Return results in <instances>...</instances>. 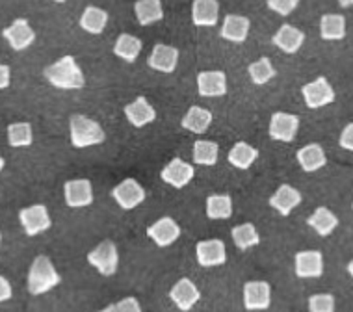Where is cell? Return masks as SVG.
I'll list each match as a JSON object with an SVG mask.
<instances>
[{"instance_id":"cell-33","label":"cell","mask_w":353,"mask_h":312,"mask_svg":"<svg viewBox=\"0 0 353 312\" xmlns=\"http://www.w3.org/2000/svg\"><path fill=\"white\" fill-rule=\"evenodd\" d=\"M219 145L216 141L197 140L194 143V162L197 165H216Z\"/></svg>"},{"instance_id":"cell-12","label":"cell","mask_w":353,"mask_h":312,"mask_svg":"<svg viewBox=\"0 0 353 312\" xmlns=\"http://www.w3.org/2000/svg\"><path fill=\"white\" fill-rule=\"evenodd\" d=\"M272 303V288L266 281H250L244 284V306L248 311H266Z\"/></svg>"},{"instance_id":"cell-31","label":"cell","mask_w":353,"mask_h":312,"mask_svg":"<svg viewBox=\"0 0 353 312\" xmlns=\"http://www.w3.org/2000/svg\"><path fill=\"white\" fill-rule=\"evenodd\" d=\"M114 52L117 58H121L127 63H134L141 52V41L136 36L130 34H121L117 37L116 45H114Z\"/></svg>"},{"instance_id":"cell-15","label":"cell","mask_w":353,"mask_h":312,"mask_svg":"<svg viewBox=\"0 0 353 312\" xmlns=\"http://www.w3.org/2000/svg\"><path fill=\"white\" fill-rule=\"evenodd\" d=\"M197 92L201 97H223L227 93V74L223 71H201L197 74Z\"/></svg>"},{"instance_id":"cell-6","label":"cell","mask_w":353,"mask_h":312,"mask_svg":"<svg viewBox=\"0 0 353 312\" xmlns=\"http://www.w3.org/2000/svg\"><path fill=\"white\" fill-rule=\"evenodd\" d=\"M112 197L123 210H132L145 201V190L136 178H125L112 190Z\"/></svg>"},{"instance_id":"cell-13","label":"cell","mask_w":353,"mask_h":312,"mask_svg":"<svg viewBox=\"0 0 353 312\" xmlns=\"http://www.w3.org/2000/svg\"><path fill=\"white\" fill-rule=\"evenodd\" d=\"M195 255L203 268H214L227 262L225 244L221 240H203L195 247Z\"/></svg>"},{"instance_id":"cell-42","label":"cell","mask_w":353,"mask_h":312,"mask_svg":"<svg viewBox=\"0 0 353 312\" xmlns=\"http://www.w3.org/2000/svg\"><path fill=\"white\" fill-rule=\"evenodd\" d=\"M10 80H12V71L8 65L0 63V90H6L10 86Z\"/></svg>"},{"instance_id":"cell-5","label":"cell","mask_w":353,"mask_h":312,"mask_svg":"<svg viewBox=\"0 0 353 312\" xmlns=\"http://www.w3.org/2000/svg\"><path fill=\"white\" fill-rule=\"evenodd\" d=\"M19 220H21V225L25 229L26 236H36V234L45 233L52 225L49 210H47L45 205H32L28 208H23L19 212Z\"/></svg>"},{"instance_id":"cell-32","label":"cell","mask_w":353,"mask_h":312,"mask_svg":"<svg viewBox=\"0 0 353 312\" xmlns=\"http://www.w3.org/2000/svg\"><path fill=\"white\" fill-rule=\"evenodd\" d=\"M207 216L210 220H229L232 216V199L231 196H208L207 199Z\"/></svg>"},{"instance_id":"cell-7","label":"cell","mask_w":353,"mask_h":312,"mask_svg":"<svg viewBox=\"0 0 353 312\" xmlns=\"http://www.w3.org/2000/svg\"><path fill=\"white\" fill-rule=\"evenodd\" d=\"M299 117L286 112H275L270 119V138L283 143H290L298 136Z\"/></svg>"},{"instance_id":"cell-4","label":"cell","mask_w":353,"mask_h":312,"mask_svg":"<svg viewBox=\"0 0 353 312\" xmlns=\"http://www.w3.org/2000/svg\"><path fill=\"white\" fill-rule=\"evenodd\" d=\"M88 262L92 264L101 275H114L117 271V266H119V253H117L116 244L110 240L101 242L93 251L88 253Z\"/></svg>"},{"instance_id":"cell-46","label":"cell","mask_w":353,"mask_h":312,"mask_svg":"<svg viewBox=\"0 0 353 312\" xmlns=\"http://www.w3.org/2000/svg\"><path fill=\"white\" fill-rule=\"evenodd\" d=\"M4 165H6V162H4V158L0 156V173H2V169H4Z\"/></svg>"},{"instance_id":"cell-48","label":"cell","mask_w":353,"mask_h":312,"mask_svg":"<svg viewBox=\"0 0 353 312\" xmlns=\"http://www.w3.org/2000/svg\"><path fill=\"white\" fill-rule=\"evenodd\" d=\"M0 242H2V234H0Z\"/></svg>"},{"instance_id":"cell-2","label":"cell","mask_w":353,"mask_h":312,"mask_svg":"<svg viewBox=\"0 0 353 312\" xmlns=\"http://www.w3.org/2000/svg\"><path fill=\"white\" fill-rule=\"evenodd\" d=\"M69 130H71V145L77 149L99 145L106 140L103 127L97 121H93L92 117H85L82 114L71 116Z\"/></svg>"},{"instance_id":"cell-21","label":"cell","mask_w":353,"mask_h":312,"mask_svg":"<svg viewBox=\"0 0 353 312\" xmlns=\"http://www.w3.org/2000/svg\"><path fill=\"white\" fill-rule=\"evenodd\" d=\"M272 41H274L277 49H281L286 54H296L301 49V45H303L305 34L299 28H296V26L283 25L279 30L275 32Z\"/></svg>"},{"instance_id":"cell-43","label":"cell","mask_w":353,"mask_h":312,"mask_svg":"<svg viewBox=\"0 0 353 312\" xmlns=\"http://www.w3.org/2000/svg\"><path fill=\"white\" fill-rule=\"evenodd\" d=\"M339 4L342 8H347V6H353V0H339Z\"/></svg>"},{"instance_id":"cell-9","label":"cell","mask_w":353,"mask_h":312,"mask_svg":"<svg viewBox=\"0 0 353 312\" xmlns=\"http://www.w3.org/2000/svg\"><path fill=\"white\" fill-rule=\"evenodd\" d=\"M2 36L6 37L8 45L17 52L28 49L36 41V32L32 30L26 19H15L12 25L2 30Z\"/></svg>"},{"instance_id":"cell-26","label":"cell","mask_w":353,"mask_h":312,"mask_svg":"<svg viewBox=\"0 0 353 312\" xmlns=\"http://www.w3.org/2000/svg\"><path fill=\"white\" fill-rule=\"evenodd\" d=\"M320 36L325 41H341L346 37V19L339 13H325L320 21Z\"/></svg>"},{"instance_id":"cell-45","label":"cell","mask_w":353,"mask_h":312,"mask_svg":"<svg viewBox=\"0 0 353 312\" xmlns=\"http://www.w3.org/2000/svg\"><path fill=\"white\" fill-rule=\"evenodd\" d=\"M347 271H350V275H352V279H353V260L347 264Z\"/></svg>"},{"instance_id":"cell-25","label":"cell","mask_w":353,"mask_h":312,"mask_svg":"<svg viewBox=\"0 0 353 312\" xmlns=\"http://www.w3.org/2000/svg\"><path fill=\"white\" fill-rule=\"evenodd\" d=\"M212 123V114L207 110V108H201V106H190V110L184 114L183 129L194 132V134H205Z\"/></svg>"},{"instance_id":"cell-39","label":"cell","mask_w":353,"mask_h":312,"mask_svg":"<svg viewBox=\"0 0 353 312\" xmlns=\"http://www.w3.org/2000/svg\"><path fill=\"white\" fill-rule=\"evenodd\" d=\"M116 306L119 312H141L140 301L136 300V298H125Z\"/></svg>"},{"instance_id":"cell-27","label":"cell","mask_w":353,"mask_h":312,"mask_svg":"<svg viewBox=\"0 0 353 312\" xmlns=\"http://www.w3.org/2000/svg\"><path fill=\"white\" fill-rule=\"evenodd\" d=\"M136 19L141 26H149L164 19V8L160 0H138L134 4Z\"/></svg>"},{"instance_id":"cell-30","label":"cell","mask_w":353,"mask_h":312,"mask_svg":"<svg viewBox=\"0 0 353 312\" xmlns=\"http://www.w3.org/2000/svg\"><path fill=\"white\" fill-rule=\"evenodd\" d=\"M307 223H309L320 236H329V234L335 231L336 225H339V218H336L329 208L320 207L312 212V216L309 218Z\"/></svg>"},{"instance_id":"cell-40","label":"cell","mask_w":353,"mask_h":312,"mask_svg":"<svg viewBox=\"0 0 353 312\" xmlns=\"http://www.w3.org/2000/svg\"><path fill=\"white\" fill-rule=\"evenodd\" d=\"M339 143H341L342 149H346V151H352L353 153V123H350V125L344 127Z\"/></svg>"},{"instance_id":"cell-23","label":"cell","mask_w":353,"mask_h":312,"mask_svg":"<svg viewBox=\"0 0 353 312\" xmlns=\"http://www.w3.org/2000/svg\"><path fill=\"white\" fill-rule=\"evenodd\" d=\"M219 19L218 0H194L192 21L195 26H216Z\"/></svg>"},{"instance_id":"cell-1","label":"cell","mask_w":353,"mask_h":312,"mask_svg":"<svg viewBox=\"0 0 353 312\" xmlns=\"http://www.w3.org/2000/svg\"><path fill=\"white\" fill-rule=\"evenodd\" d=\"M45 79L58 90H82L85 86V79L82 69L73 56H63L60 60L49 65L43 71Z\"/></svg>"},{"instance_id":"cell-18","label":"cell","mask_w":353,"mask_h":312,"mask_svg":"<svg viewBox=\"0 0 353 312\" xmlns=\"http://www.w3.org/2000/svg\"><path fill=\"white\" fill-rule=\"evenodd\" d=\"M170 300L175 303L181 311H190L192 306L201 300V292L197 290L194 282L190 279H181L175 282V287L170 290Z\"/></svg>"},{"instance_id":"cell-22","label":"cell","mask_w":353,"mask_h":312,"mask_svg":"<svg viewBox=\"0 0 353 312\" xmlns=\"http://www.w3.org/2000/svg\"><path fill=\"white\" fill-rule=\"evenodd\" d=\"M301 202V194L290 184H283L277 188L274 196L270 197V207L275 208L281 216H288L294 208L299 207Z\"/></svg>"},{"instance_id":"cell-37","label":"cell","mask_w":353,"mask_h":312,"mask_svg":"<svg viewBox=\"0 0 353 312\" xmlns=\"http://www.w3.org/2000/svg\"><path fill=\"white\" fill-rule=\"evenodd\" d=\"M311 312H335V298L331 294H316L309 300Z\"/></svg>"},{"instance_id":"cell-34","label":"cell","mask_w":353,"mask_h":312,"mask_svg":"<svg viewBox=\"0 0 353 312\" xmlns=\"http://www.w3.org/2000/svg\"><path fill=\"white\" fill-rule=\"evenodd\" d=\"M232 240L238 249H250L255 247L261 242V236L256 233V229L253 223H242L232 229Z\"/></svg>"},{"instance_id":"cell-10","label":"cell","mask_w":353,"mask_h":312,"mask_svg":"<svg viewBox=\"0 0 353 312\" xmlns=\"http://www.w3.org/2000/svg\"><path fill=\"white\" fill-rule=\"evenodd\" d=\"M147 236L159 247H168L181 238V227L173 218L165 216V218H160L159 221H154L152 225L147 227Z\"/></svg>"},{"instance_id":"cell-20","label":"cell","mask_w":353,"mask_h":312,"mask_svg":"<svg viewBox=\"0 0 353 312\" xmlns=\"http://www.w3.org/2000/svg\"><path fill=\"white\" fill-rule=\"evenodd\" d=\"M296 275L301 279L323 275V257L320 251H299L296 255Z\"/></svg>"},{"instance_id":"cell-35","label":"cell","mask_w":353,"mask_h":312,"mask_svg":"<svg viewBox=\"0 0 353 312\" xmlns=\"http://www.w3.org/2000/svg\"><path fill=\"white\" fill-rule=\"evenodd\" d=\"M34 134H32L30 123H13L8 127V143L12 147H28L32 145Z\"/></svg>"},{"instance_id":"cell-17","label":"cell","mask_w":353,"mask_h":312,"mask_svg":"<svg viewBox=\"0 0 353 312\" xmlns=\"http://www.w3.org/2000/svg\"><path fill=\"white\" fill-rule=\"evenodd\" d=\"M147 63H149V67L160 71V73H173L179 63V50L164 43L154 45Z\"/></svg>"},{"instance_id":"cell-29","label":"cell","mask_w":353,"mask_h":312,"mask_svg":"<svg viewBox=\"0 0 353 312\" xmlns=\"http://www.w3.org/2000/svg\"><path fill=\"white\" fill-rule=\"evenodd\" d=\"M229 164L234 165L236 169H250L259 158V151L245 141H238L236 145L229 151Z\"/></svg>"},{"instance_id":"cell-3","label":"cell","mask_w":353,"mask_h":312,"mask_svg":"<svg viewBox=\"0 0 353 312\" xmlns=\"http://www.w3.org/2000/svg\"><path fill=\"white\" fill-rule=\"evenodd\" d=\"M56 284H60V275L47 257H37L28 271V290L30 294L39 295L49 292Z\"/></svg>"},{"instance_id":"cell-36","label":"cell","mask_w":353,"mask_h":312,"mask_svg":"<svg viewBox=\"0 0 353 312\" xmlns=\"http://www.w3.org/2000/svg\"><path fill=\"white\" fill-rule=\"evenodd\" d=\"M248 71H250V79L253 80V84H256V86L268 84L270 80L277 74L270 58H261V60L253 61Z\"/></svg>"},{"instance_id":"cell-14","label":"cell","mask_w":353,"mask_h":312,"mask_svg":"<svg viewBox=\"0 0 353 312\" xmlns=\"http://www.w3.org/2000/svg\"><path fill=\"white\" fill-rule=\"evenodd\" d=\"M63 194H65V202L71 208H82L90 207L93 202V188L90 180L85 178H74L69 180L63 186Z\"/></svg>"},{"instance_id":"cell-19","label":"cell","mask_w":353,"mask_h":312,"mask_svg":"<svg viewBox=\"0 0 353 312\" xmlns=\"http://www.w3.org/2000/svg\"><path fill=\"white\" fill-rule=\"evenodd\" d=\"M251 23L244 15H227L221 26V37L231 43H244L250 36Z\"/></svg>"},{"instance_id":"cell-41","label":"cell","mask_w":353,"mask_h":312,"mask_svg":"<svg viewBox=\"0 0 353 312\" xmlns=\"http://www.w3.org/2000/svg\"><path fill=\"white\" fill-rule=\"evenodd\" d=\"M12 284L8 281L6 277H0V303L2 301H8L12 300Z\"/></svg>"},{"instance_id":"cell-44","label":"cell","mask_w":353,"mask_h":312,"mask_svg":"<svg viewBox=\"0 0 353 312\" xmlns=\"http://www.w3.org/2000/svg\"><path fill=\"white\" fill-rule=\"evenodd\" d=\"M99 312H119V311H117L116 305H108L106 309H103V311H99Z\"/></svg>"},{"instance_id":"cell-16","label":"cell","mask_w":353,"mask_h":312,"mask_svg":"<svg viewBox=\"0 0 353 312\" xmlns=\"http://www.w3.org/2000/svg\"><path fill=\"white\" fill-rule=\"evenodd\" d=\"M125 117L132 127L141 129L157 119V110L152 108L145 97H136L132 103L125 106Z\"/></svg>"},{"instance_id":"cell-8","label":"cell","mask_w":353,"mask_h":312,"mask_svg":"<svg viewBox=\"0 0 353 312\" xmlns=\"http://www.w3.org/2000/svg\"><path fill=\"white\" fill-rule=\"evenodd\" d=\"M301 95H303L305 104L316 110V108H322V106H327L335 101V90L331 87L327 80L320 76L314 82H309L301 87Z\"/></svg>"},{"instance_id":"cell-47","label":"cell","mask_w":353,"mask_h":312,"mask_svg":"<svg viewBox=\"0 0 353 312\" xmlns=\"http://www.w3.org/2000/svg\"><path fill=\"white\" fill-rule=\"evenodd\" d=\"M54 2H58V4H63V2H65V0H54Z\"/></svg>"},{"instance_id":"cell-24","label":"cell","mask_w":353,"mask_h":312,"mask_svg":"<svg viewBox=\"0 0 353 312\" xmlns=\"http://www.w3.org/2000/svg\"><path fill=\"white\" fill-rule=\"evenodd\" d=\"M298 162L301 165V169L307 173H314L318 169H322L323 165L327 164V156H325V151L322 149V145L318 143H309L298 151Z\"/></svg>"},{"instance_id":"cell-38","label":"cell","mask_w":353,"mask_h":312,"mask_svg":"<svg viewBox=\"0 0 353 312\" xmlns=\"http://www.w3.org/2000/svg\"><path fill=\"white\" fill-rule=\"evenodd\" d=\"M299 0H268V8L272 12L279 13L283 17L290 15V13L298 8Z\"/></svg>"},{"instance_id":"cell-28","label":"cell","mask_w":353,"mask_h":312,"mask_svg":"<svg viewBox=\"0 0 353 312\" xmlns=\"http://www.w3.org/2000/svg\"><path fill=\"white\" fill-rule=\"evenodd\" d=\"M106 23H108V13L101 10V8L88 6L80 15V28L85 30L88 34H103L104 28H106Z\"/></svg>"},{"instance_id":"cell-11","label":"cell","mask_w":353,"mask_h":312,"mask_svg":"<svg viewBox=\"0 0 353 312\" xmlns=\"http://www.w3.org/2000/svg\"><path fill=\"white\" fill-rule=\"evenodd\" d=\"M195 175L194 165L188 164V162H184L183 158H173L170 164L165 165L162 173H160V177L164 180L165 184H170L176 190H181L184 186H188L192 183V178Z\"/></svg>"}]
</instances>
